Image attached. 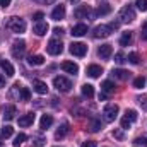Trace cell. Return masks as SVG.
<instances>
[{
	"instance_id": "obj_1",
	"label": "cell",
	"mask_w": 147,
	"mask_h": 147,
	"mask_svg": "<svg viewBox=\"0 0 147 147\" xmlns=\"http://www.w3.org/2000/svg\"><path fill=\"white\" fill-rule=\"evenodd\" d=\"M7 28H9L12 33L21 34V33H24V31H26V21H24V19H21V17H10V19H9Z\"/></svg>"
},
{
	"instance_id": "obj_2",
	"label": "cell",
	"mask_w": 147,
	"mask_h": 147,
	"mask_svg": "<svg viewBox=\"0 0 147 147\" xmlns=\"http://www.w3.org/2000/svg\"><path fill=\"white\" fill-rule=\"evenodd\" d=\"M53 86H55L60 92H69V91H70V87H72V82H70L67 77L58 75V77H55V79H53Z\"/></svg>"
},
{
	"instance_id": "obj_3",
	"label": "cell",
	"mask_w": 147,
	"mask_h": 147,
	"mask_svg": "<svg viewBox=\"0 0 147 147\" xmlns=\"http://www.w3.org/2000/svg\"><path fill=\"white\" fill-rule=\"evenodd\" d=\"M118 17H120L121 22H132V21L135 19V10H134L130 5H125V7H121Z\"/></svg>"
},
{
	"instance_id": "obj_4",
	"label": "cell",
	"mask_w": 147,
	"mask_h": 147,
	"mask_svg": "<svg viewBox=\"0 0 147 147\" xmlns=\"http://www.w3.org/2000/svg\"><path fill=\"white\" fill-rule=\"evenodd\" d=\"M46 50H48V53L50 55H60L62 51H63V45H62V41L60 39H57V38H53V39H50V43H48V46H46Z\"/></svg>"
},
{
	"instance_id": "obj_5",
	"label": "cell",
	"mask_w": 147,
	"mask_h": 147,
	"mask_svg": "<svg viewBox=\"0 0 147 147\" xmlns=\"http://www.w3.org/2000/svg\"><path fill=\"white\" fill-rule=\"evenodd\" d=\"M24 53H26V43L22 39H16L12 43V55H14V58H22Z\"/></svg>"
},
{
	"instance_id": "obj_6",
	"label": "cell",
	"mask_w": 147,
	"mask_h": 147,
	"mask_svg": "<svg viewBox=\"0 0 147 147\" xmlns=\"http://www.w3.org/2000/svg\"><path fill=\"white\" fill-rule=\"evenodd\" d=\"M113 33V28L110 24H101V26H96L94 31H92V36L94 38H108Z\"/></svg>"
},
{
	"instance_id": "obj_7",
	"label": "cell",
	"mask_w": 147,
	"mask_h": 147,
	"mask_svg": "<svg viewBox=\"0 0 147 147\" xmlns=\"http://www.w3.org/2000/svg\"><path fill=\"white\" fill-rule=\"evenodd\" d=\"M118 111H120L118 105H108V106L105 108V111H103L105 120H106V121H115V118L118 116Z\"/></svg>"
},
{
	"instance_id": "obj_8",
	"label": "cell",
	"mask_w": 147,
	"mask_h": 147,
	"mask_svg": "<svg viewBox=\"0 0 147 147\" xmlns=\"http://www.w3.org/2000/svg\"><path fill=\"white\" fill-rule=\"evenodd\" d=\"M69 51L72 53L74 57H84L87 53V46L84 43H72L70 48H69Z\"/></svg>"
},
{
	"instance_id": "obj_9",
	"label": "cell",
	"mask_w": 147,
	"mask_h": 147,
	"mask_svg": "<svg viewBox=\"0 0 147 147\" xmlns=\"http://www.w3.org/2000/svg\"><path fill=\"white\" fill-rule=\"evenodd\" d=\"M74 16H75L77 19H87V17L92 16V12H91L89 5H80V7H77V9L74 10Z\"/></svg>"
},
{
	"instance_id": "obj_10",
	"label": "cell",
	"mask_w": 147,
	"mask_h": 147,
	"mask_svg": "<svg viewBox=\"0 0 147 147\" xmlns=\"http://www.w3.org/2000/svg\"><path fill=\"white\" fill-rule=\"evenodd\" d=\"M63 17H65V7L60 3V5H57V7L53 9L51 19H53V21H60V19H63Z\"/></svg>"
},
{
	"instance_id": "obj_11",
	"label": "cell",
	"mask_w": 147,
	"mask_h": 147,
	"mask_svg": "<svg viewBox=\"0 0 147 147\" xmlns=\"http://www.w3.org/2000/svg\"><path fill=\"white\" fill-rule=\"evenodd\" d=\"M72 36H75V38H80V36H84V34H87V26L86 24H77V26H74L72 28V33H70Z\"/></svg>"
},
{
	"instance_id": "obj_12",
	"label": "cell",
	"mask_w": 147,
	"mask_h": 147,
	"mask_svg": "<svg viewBox=\"0 0 147 147\" xmlns=\"http://www.w3.org/2000/svg\"><path fill=\"white\" fill-rule=\"evenodd\" d=\"M51 125H53V116H51V115H43L41 120H39V128H41V130H46V128H50Z\"/></svg>"
},
{
	"instance_id": "obj_13",
	"label": "cell",
	"mask_w": 147,
	"mask_h": 147,
	"mask_svg": "<svg viewBox=\"0 0 147 147\" xmlns=\"http://www.w3.org/2000/svg\"><path fill=\"white\" fill-rule=\"evenodd\" d=\"M101 74H103V69H101L99 65H96V63H92V65L87 67V75L92 77V79H98Z\"/></svg>"
},
{
	"instance_id": "obj_14",
	"label": "cell",
	"mask_w": 147,
	"mask_h": 147,
	"mask_svg": "<svg viewBox=\"0 0 147 147\" xmlns=\"http://www.w3.org/2000/svg\"><path fill=\"white\" fill-rule=\"evenodd\" d=\"M0 67H2V70L5 72V75H7V77H12V75L16 74L14 67H12V63H10L9 60H2V62H0Z\"/></svg>"
},
{
	"instance_id": "obj_15",
	"label": "cell",
	"mask_w": 147,
	"mask_h": 147,
	"mask_svg": "<svg viewBox=\"0 0 147 147\" xmlns=\"http://www.w3.org/2000/svg\"><path fill=\"white\" fill-rule=\"evenodd\" d=\"M33 121H34V113H28V115L19 118V125L21 127H29V125H33Z\"/></svg>"
},
{
	"instance_id": "obj_16",
	"label": "cell",
	"mask_w": 147,
	"mask_h": 147,
	"mask_svg": "<svg viewBox=\"0 0 147 147\" xmlns=\"http://www.w3.org/2000/svg\"><path fill=\"white\" fill-rule=\"evenodd\" d=\"M111 53H113L111 45H103V46H99V50H98V55H99L101 58H110Z\"/></svg>"
},
{
	"instance_id": "obj_17",
	"label": "cell",
	"mask_w": 147,
	"mask_h": 147,
	"mask_svg": "<svg viewBox=\"0 0 147 147\" xmlns=\"http://www.w3.org/2000/svg\"><path fill=\"white\" fill-rule=\"evenodd\" d=\"M28 63L31 67H39V65L45 63V58L41 55H31V57H28Z\"/></svg>"
},
{
	"instance_id": "obj_18",
	"label": "cell",
	"mask_w": 147,
	"mask_h": 147,
	"mask_svg": "<svg viewBox=\"0 0 147 147\" xmlns=\"http://www.w3.org/2000/svg\"><path fill=\"white\" fill-rule=\"evenodd\" d=\"M33 87H34V91H36L38 94H46L48 92V86L43 80H34L33 82Z\"/></svg>"
},
{
	"instance_id": "obj_19",
	"label": "cell",
	"mask_w": 147,
	"mask_h": 147,
	"mask_svg": "<svg viewBox=\"0 0 147 147\" xmlns=\"http://www.w3.org/2000/svg\"><path fill=\"white\" fill-rule=\"evenodd\" d=\"M111 74H113V77L118 79V80H127V79L130 77V72H127V70H123V69H115Z\"/></svg>"
},
{
	"instance_id": "obj_20",
	"label": "cell",
	"mask_w": 147,
	"mask_h": 147,
	"mask_svg": "<svg viewBox=\"0 0 147 147\" xmlns=\"http://www.w3.org/2000/svg\"><path fill=\"white\" fill-rule=\"evenodd\" d=\"M62 69L69 74H74V75L79 72V67H77V63H74V62H63V63H62Z\"/></svg>"
},
{
	"instance_id": "obj_21",
	"label": "cell",
	"mask_w": 147,
	"mask_h": 147,
	"mask_svg": "<svg viewBox=\"0 0 147 147\" xmlns=\"http://www.w3.org/2000/svg\"><path fill=\"white\" fill-rule=\"evenodd\" d=\"M34 33H36L38 36H45L46 34V31H48V24L46 22H36V26H34V29H33Z\"/></svg>"
},
{
	"instance_id": "obj_22",
	"label": "cell",
	"mask_w": 147,
	"mask_h": 147,
	"mask_svg": "<svg viewBox=\"0 0 147 147\" xmlns=\"http://www.w3.org/2000/svg\"><path fill=\"white\" fill-rule=\"evenodd\" d=\"M67 134H69V123L65 121V123H62V127L57 130V134H55V139H63Z\"/></svg>"
},
{
	"instance_id": "obj_23",
	"label": "cell",
	"mask_w": 147,
	"mask_h": 147,
	"mask_svg": "<svg viewBox=\"0 0 147 147\" xmlns=\"http://www.w3.org/2000/svg\"><path fill=\"white\" fill-rule=\"evenodd\" d=\"M14 116H16V106H14V105L5 106V110H3V118H5V120H12Z\"/></svg>"
},
{
	"instance_id": "obj_24",
	"label": "cell",
	"mask_w": 147,
	"mask_h": 147,
	"mask_svg": "<svg viewBox=\"0 0 147 147\" xmlns=\"http://www.w3.org/2000/svg\"><path fill=\"white\" fill-rule=\"evenodd\" d=\"M101 91H103V92H106V94L110 96L111 92L115 91V84H113L111 80H105V82L101 84Z\"/></svg>"
},
{
	"instance_id": "obj_25",
	"label": "cell",
	"mask_w": 147,
	"mask_h": 147,
	"mask_svg": "<svg viewBox=\"0 0 147 147\" xmlns=\"http://www.w3.org/2000/svg\"><path fill=\"white\" fill-rule=\"evenodd\" d=\"M82 94H84L87 99H91V98L94 96V87H92L91 84H84V86H82Z\"/></svg>"
},
{
	"instance_id": "obj_26",
	"label": "cell",
	"mask_w": 147,
	"mask_h": 147,
	"mask_svg": "<svg viewBox=\"0 0 147 147\" xmlns=\"http://www.w3.org/2000/svg\"><path fill=\"white\" fill-rule=\"evenodd\" d=\"M29 98H31V92H29V89L21 86V89H19V101H29Z\"/></svg>"
},
{
	"instance_id": "obj_27",
	"label": "cell",
	"mask_w": 147,
	"mask_h": 147,
	"mask_svg": "<svg viewBox=\"0 0 147 147\" xmlns=\"http://www.w3.org/2000/svg\"><path fill=\"white\" fill-rule=\"evenodd\" d=\"M132 43V33L130 31H125L123 34H121V38H120V45L121 46H128Z\"/></svg>"
},
{
	"instance_id": "obj_28",
	"label": "cell",
	"mask_w": 147,
	"mask_h": 147,
	"mask_svg": "<svg viewBox=\"0 0 147 147\" xmlns=\"http://www.w3.org/2000/svg\"><path fill=\"white\" fill-rule=\"evenodd\" d=\"M110 12H111V7L108 3H103V5L98 7V10L94 12V16H106V14H110Z\"/></svg>"
},
{
	"instance_id": "obj_29",
	"label": "cell",
	"mask_w": 147,
	"mask_h": 147,
	"mask_svg": "<svg viewBox=\"0 0 147 147\" xmlns=\"http://www.w3.org/2000/svg\"><path fill=\"white\" fill-rule=\"evenodd\" d=\"M12 134H14V128H12L10 125H5V127H2V130H0V135H2L3 139H9Z\"/></svg>"
},
{
	"instance_id": "obj_30",
	"label": "cell",
	"mask_w": 147,
	"mask_h": 147,
	"mask_svg": "<svg viewBox=\"0 0 147 147\" xmlns=\"http://www.w3.org/2000/svg\"><path fill=\"white\" fill-rule=\"evenodd\" d=\"M89 128H91V132H99V128H101V120H98V118H91V125H89Z\"/></svg>"
},
{
	"instance_id": "obj_31",
	"label": "cell",
	"mask_w": 147,
	"mask_h": 147,
	"mask_svg": "<svg viewBox=\"0 0 147 147\" xmlns=\"http://www.w3.org/2000/svg\"><path fill=\"white\" fill-rule=\"evenodd\" d=\"M26 139H28V137H26V134H19V135H17V137L14 139V147L22 146V144L26 142Z\"/></svg>"
},
{
	"instance_id": "obj_32",
	"label": "cell",
	"mask_w": 147,
	"mask_h": 147,
	"mask_svg": "<svg viewBox=\"0 0 147 147\" xmlns=\"http://www.w3.org/2000/svg\"><path fill=\"white\" fill-rule=\"evenodd\" d=\"M127 60L130 62V63H134V65H137L140 60H139V53H135V51H132V53H128V57H127Z\"/></svg>"
},
{
	"instance_id": "obj_33",
	"label": "cell",
	"mask_w": 147,
	"mask_h": 147,
	"mask_svg": "<svg viewBox=\"0 0 147 147\" xmlns=\"http://www.w3.org/2000/svg\"><path fill=\"white\" fill-rule=\"evenodd\" d=\"M146 86V77H137L135 80H134V87L135 89H142Z\"/></svg>"
},
{
	"instance_id": "obj_34",
	"label": "cell",
	"mask_w": 147,
	"mask_h": 147,
	"mask_svg": "<svg viewBox=\"0 0 147 147\" xmlns=\"http://www.w3.org/2000/svg\"><path fill=\"white\" fill-rule=\"evenodd\" d=\"M125 118H128V120L134 123V121L137 120V111H135V110H127V113H125Z\"/></svg>"
},
{
	"instance_id": "obj_35",
	"label": "cell",
	"mask_w": 147,
	"mask_h": 147,
	"mask_svg": "<svg viewBox=\"0 0 147 147\" xmlns=\"http://www.w3.org/2000/svg\"><path fill=\"white\" fill-rule=\"evenodd\" d=\"M139 105L142 106V110H146L147 111V94H142V96H139Z\"/></svg>"
},
{
	"instance_id": "obj_36",
	"label": "cell",
	"mask_w": 147,
	"mask_h": 147,
	"mask_svg": "<svg viewBox=\"0 0 147 147\" xmlns=\"http://www.w3.org/2000/svg\"><path fill=\"white\" fill-rule=\"evenodd\" d=\"M115 62L121 65V63H125V62H127V57H125L123 53H116V55H115Z\"/></svg>"
},
{
	"instance_id": "obj_37",
	"label": "cell",
	"mask_w": 147,
	"mask_h": 147,
	"mask_svg": "<svg viewBox=\"0 0 147 147\" xmlns=\"http://www.w3.org/2000/svg\"><path fill=\"white\" fill-rule=\"evenodd\" d=\"M135 5H137L142 12H146L147 10V0H135Z\"/></svg>"
},
{
	"instance_id": "obj_38",
	"label": "cell",
	"mask_w": 147,
	"mask_h": 147,
	"mask_svg": "<svg viewBox=\"0 0 147 147\" xmlns=\"http://www.w3.org/2000/svg\"><path fill=\"white\" fill-rule=\"evenodd\" d=\"M130 125H132V121H130L128 118H125V116H123V118H121V128H123V130H127V128H130Z\"/></svg>"
},
{
	"instance_id": "obj_39",
	"label": "cell",
	"mask_w": 147,
	"mask_h": 147,
	"mask_svg": "<svg viewBox=\"0 0 147 147\" xmlns=\"http://www.w3.org/2000/svg\"><path fill=\"white\" fill-rule=\"evenodd\" d=\"M43 17H45V14H43V12H34V14H33V19H34L36 22H41V19H43Z\"/></svg>"
},
{
	"instance_id": "obj_40",
	"label": "cell",
	"mask_w": 147,
	"mask_h": 147,
	"mask_svg": "<svg viewBox=\"0 0 147 147\" xmlns=\"http://www.w3.org/2000/svg\"><path fill=\"white\" fill-rule=\"evenodd\" d=\"M140 36H142V39L147 41V21L142 24V33H140Z\"/></svg>"
},
{
	"instance_id": "obj_41",
	"label": "cell",
	"mask_w": 147,
	"mask_h": 147,
	"mask_svg": "<svg viewBox=\"0 0 147 147\" xmlns=\"http://www.w3.org/2000/svg\"><path fill=\"white\" fill-rule=\"evenodd\" d=\"M82 147H98V144L94 142V140H87V142H84Z\"/></svg>"
},
{
	"instance_id": "obj_42",
	"label": "cell",
	"mask_w": 147,
	"mask_h": 147,
	"mask_svg": "<svg viewBox=\"0 0 147 147\" xmlns=\"http://www.w3.org/2000/svg\"><path fill=\"white\" fill-rule=\"evenodd\" d=\"M113 135H115L116 139H123V134H121V130H115V132H113Z\"/></svg>"
},
{
	"instance_id": "obj_43",
	"label": "cell",
	"mask_w": 147,
	"mask_h": 147,
	"mask_svg": "<svg viewBox=\"0 0 147 147\" xmlns=\"http://www.w3.org/2000/svg\"><path fill=\"white\" fill-rule=\"evenodd\" d=\"M53 33H55L57 36H60V34H63V29H62V28H55V29H53Z\"/></svg>"
},
{
	"instance_id": "obj_44",
	"label": "cell",
	"mask_w": 147,
	"mask_h": 147,
	"mask_svg": "<svg viewBox=\"0 0 147 147\" xmlns=\"http://www.w3.org/2000/svg\"><path fill=\"white\" fill-rule=\"evenodd\" d=\"M137 144H144V146H147V137H142V139H137Z\"/></svg>"
},
{
	"instance_id": "obj_45",
	"label": "cell",
	"mask_w": 147,
	"mask_h": 147,
	"mask_svg": "<svg viewBox=\"0 0 147 147\" xmlns=\"http://www.w3.org/2000/svg\"><path fill=\"white\" fill-rule=\"evenodd\" d=\"M10 2H12V0H0V5H2V7H7V5H10Z\"/></svg>"
},
{
	"instance_id": "obj_46",
	"label": "cell",
	"mask_w": 147,
	"mask_h": 147,
	"mask_svg": "<svg viewBox=\"0 0 147 147\" xmlns=\"http://www.w3.org/2000/svg\"><path fill=\"white\" fill-rule=\"evenodd\" d=\"M106 98H108V94H106V92H103V91H101V94H99V101H105V99H106Z\"/></svg>"
},
{
	"instance_id": "obj_47",
	"label": "cell",
	"mask_w": 147,
	"mask_h": 147,
	"mask_svg": "<svg viewBox=\"0 0 147 147\" xmlns=\"http://www.w3.org/2000/svg\"><path fill=\"white\" fill-rule=\"evenodd\" d=\"M38 3H51V2H55V0H34Z\"/></svg>"
},
{
	"instance_id": "obj_48",
	"label": "cell",
	"mask_w": 147,
	"mask_h": 147,
	"mask_svg": "<svg viewBox=\"0 0 147 147\" xmlns=\"http://www.w3.org/2000/svg\"><path fill=\"white\" fill-rule=\"evenodd\" d=\"M3 86H5V79L0 75V87H3Z\"/></svg>"
},
{
	"instance_id": "obj_49",
	"label": "cell",
	"mask_w": 147,
	"mask_h": 147,
	"mask_svg": "<svg viewBox=\"0 0 147 147\" xmlns=\"http://www.w3.org/2000/svg\"><path fill=\"white\" fill-rule=\"evenodd\" d=\"M69 2H70V3H79L80 0H69Z\"/></svg>"
}]
</instances>
